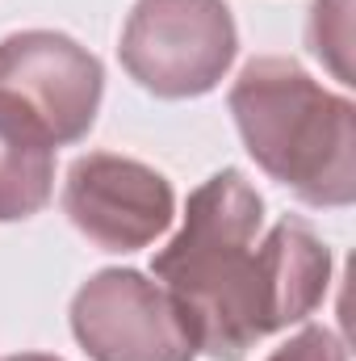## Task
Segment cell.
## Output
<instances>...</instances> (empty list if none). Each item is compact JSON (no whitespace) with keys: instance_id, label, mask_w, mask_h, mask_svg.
<instances>
[{"instance_id":"6","label":"cell","mask_w":356,"mask_h":361,"mask_svg":"<svg viewBox=\"0 0 356 361\" xmlns=\"http://www.w3.org/2000/svg\"><path fill=\"white\" fill-rule=\"evenodd\" d=\"M63 214L101 252H139L172 227L177 193L160 169L143 160L89 152L68 169Z\"/></svg>"},{"instance_id":"3","label":"cell","mask_w":356,"mask_h":361,"mask_svg":"<svg viewBox=\"0 0 356 361\" xmlns=\"http://www.w3.org/2000/svg\"><path fill=\"white\" fill-rule=\"evenodd\" d=\"M235 51L239 34L227 0H139L117 42L126 76L164 101L214 92Z\"/></svg>"},{"instance_id":"11","label":"cell","mask_w":356,"mask_h":361,"mask_svg":"<svg viewBox=\"0 0 356 361\" xmlns=\"http://www.w3.org/2000/svg\"><path fill=\"white\" fill-rule=\"evenodd\" d=\"M0 361H63L55 353H13V357H0Z\"/></svg>"},{"instance_id":"10","label":"cell","mask_w":356,"mask_h":361,"mask_svg":"<svg viewBox=\"0 0 356 361\" xmlns=\"http://www.w3.org/2000/svg\"><path fill=\"white\" fill-rule=\"evenodd\" d=\"M265 361H348L344 341L331 328H302L298 336H289L281 349H272Z\"/></svg>"},{"instance_id":"2","label":"cell","mask_w":356,"mask_h":361,"mask_svg":"<svg viewBox=\"0 0 356 361\" xmlns=\"http://www.w3.org/2000/svg\"><path fill=\"white\" fill-rule=\"evenodd\" d=\"M231 118L248 156L306 206L344 210L356 202V105L323 89L281 55L243 63L231 85Z\"/></svg>"},{"instance_id":"7","label":"cell","mask_w":356,"mask_h":361,"mask_svg":"<svg viewBox=\"0 0 356 361\" xmlns=\"http://www.w3.org/2000/svg\"><path fill=\"white\" fill-rule=\"evenodd\" d=\"M265 336L314 315L331 286V248L302 219H281L256 244Z\"/></svg>"},{"instance_id":"4","label":"cell","mask_w":356,"mask_h":361,"mask_svg":"<svg viewBox=\"0 0 356 361\" xmlns=\"http://www.w3.org/2000/svg\"><path fill=\"white\" fill-rule=\"evenodd\" d=\"M0 97L25 109L55 147H72L96 126L105 68L59 30H21L0 42Z\"/></svg>"},{"instance_id":"5","label":"cell","mask_w":356,"mask_h":361,"mask_svg":"<svg viewBox=\"0 0 356 361\" xmlns=\"http://www.w3.org/2000/svg\"><path fill=\"white\" fill-rule=\"evenodd\" d=\"M72 332L92 361H197L172 294L139 269H101L72 298Z\"/></svg>"},{"instance_id":"1","label":"cell","mask_w":356,"mask_h":361,"mask_svg":"<svg viewBox=\"0 0 356 361\" xmlns=\"http://www.w3.org/2000/svg\"><path fill=\"white\" fill-rule=\"evenodd\" d=\"M260 227L265 197L239 169H222L189 193L180 231L151 261L155 281L184 315L197 353L214 361H243L256 341H265Z\"/></svg>"},{"instance_id":"9","label":"cell","mask_w":356,"mask_h":361,"mask_svg":"<svg viewBox=\"0 0 356 361\" xmlns=\"http://www.w3.org/2000/svg\"><path fill=\"white\" fill-rule=\"evenodd\" d=\"M348 4L352 0H314L310 25H306L314 59H323L336 72V80H344V85H352V68H348V42H352L348 21H352V8Z\"/></svg>"},{"instance_id":"8","label":"cell","mask_w":356,"mask_h":361,"mask_svg":"<svg viewBox=\"0 0 356 361\" xmlns=\"http://www.w3.org/2000/svg\"><path fill=\"white\" fill-rule=\"evenodd\" d=\"M55 152L51 135L0 97V223H21L46 210L55 193Z\"/></svg>"}]
</instances>
